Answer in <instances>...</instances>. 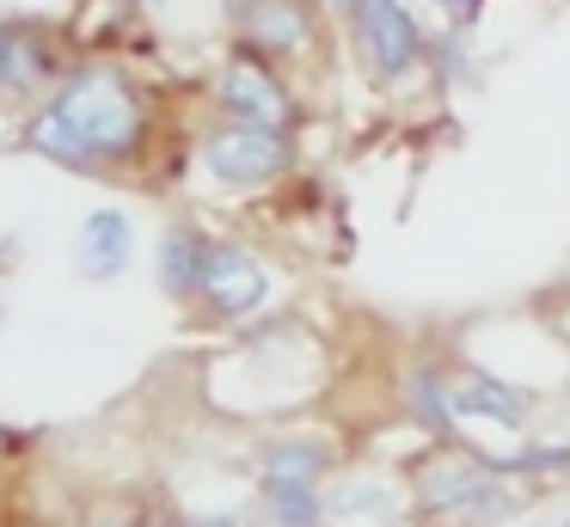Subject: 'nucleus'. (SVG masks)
<instances>
[{"label":"nucleus","mask_w":570,"mask_h":527,"mask_svg":"<svg viewBox=\"0 0 570 527\" xmlns=\"http://www.w3.org/2000/svg\"><path fill=\"white\" fill-rule=\"evenodd\" d=\"M148 92L111 61L62 68L43 92L38 117L26 123V147L50 166L68 172H99L117 159H136L148 147Z\"/></svg>","instance_id":"nucleus-1"},{"label":"nucleus","mask_w":570,"mask_h":527,"mask_svg":"<svg viewBox=\"0 0 570 527\" xmlns=\"http://www.w3.org/2000/svg\"><path fill=\"white\" fill-rule=\"evenodd\" d=\"M344 25H350L362 61H368V74L381 86L411 80V74H417V61H423V49H430V43H423L417 12H411L405 0H350Z\"/></svg>","instance_id":"nucleus-2"},{"label":"nucleus","mask_w":570,"mask_h":527,"mask_svg":"<svg viewBox=\"0 0 570 527\" xmlns=\"http://www.w3.org/2000/svg\"><path fill=\"white\" fill-rule=\"evenodd\" d=\"M203 166L234 191H258L295 166V141H288V129H264V123H222L203 141Z\"/></svg>","instance_id":"nucleus-3"},{"label":"nucleus","mask_w":570,"mask_h":527,"mask_svg":"<svg viewBox=\"0 0 570 527\" xmlns=\"http://www.w3.org/2000/svg\"><path fill=\"white\" fill-rule=\"evenodd\" d=\"M215 105H222L227 123H264V129H288L295 123V98H288L276 61L252 56V49H234L215 74Z\"/></svg>","instance_id":"nucleus-4"},{"label":"nucleus","mask_w":570,"mask_h":527,"mask_svg":"<svg viewBox=\"0 0 570 527\" xmlns=\"http://www.w3.org/2000/svg\"><path fill=\"white\" fill-rule=\"evenodd\" d=\"M62 74V43L38 19H0V98H31L50 92Z\"/></svg>","instance_id":"nucleus-5"},{"label":"nucleus","mask_w":570,"mask_h":527,"mask_svg":"<svg viewBox=\"0 0 570 527\" xmlns=\"http://www.w3.org/2000/svg\"><path fill=\"white\" fill-rule=\"evenodd\" d=\"M197 294L222 319H239V313H258V306H264L271 276H264V264L246 252V245L209 240V245H203V270H197Z\"/></svg>","instance_id":"nucleus-6"},{"label":"nucleus","mask_w":570,"mask_h":527,"mask_svg":"<svg viewBox=\"0 0 570 527\" xmlns=\"http://www.w3.org/2000/svg\"><path fill=\"white\" fill-rule=\"evenodd\" d=\"M503 502V478L479 460H442L430 478H423V509L454 515V521H472V515H491Z\"/></svg>","instance_id":"nucleus-7"},{"label":"nucleus","mask_w":570,"mask_h":527,"mask_svg":"<svg viewBox=\"0 0 570 527\" xmlns=\"http://www.w3.org/2000/svg\"><path fill=\"white\" fill-rule=\"evenodd\" d=\"M442 404L448 417H479V423H503V429H521L528 423V392L503 387L497 374H479V368H466V374H448L442 380Z\"/></svg>","instance_id":"nucleus-8"},{"label":"nucleus","mask_w":570,"mask_h":527,"mask_svg":"<svg viewBox=\"0 0 570 527\" xmlns=\"http://www.w3.org/2000/svg\"><path fill=\"white\" fill-rule=\"evenodd\" d=\"M136 257V227H129L124 208H92L80 221V276L92 282H111L124 276V264Z\"/></svg>","instance_id":"nucleus-9"},{"label":"nucleus","mask_w":570,"mask_h":527,"mask_svg":"<svg viewBox=\"0 0 570 527\" xmlns=\"http://www.w3.org/2000/svg\"><path fill=\"white\" fill-rule=\"evenodd\" d=\"M325 466H332V448L325 441H276V448H264V466L258 472L271 478V485H320Z\"/></svg>","instance_id":"nucleus-10"},{"label":"nucleus","mask_w":570,"mask_h":527,"mask_svg":"<svg viewBox=\"0 0 570 527\" xmlns=\"http://www.w3.org/2000/svg\"><path fill=\"white\" fill-rule=\"evenodd\" d=\"M203 233L197 227H173L160 240V282L166 294H197V270H203Z\"/></svg>","instance_id":"nucleus-11"},{"label":"nucleus","mask_w":570,"mask_h":527,"mask_svg":"<svg viewBox=\"0 0 570 527\" xmlns=\"http://www.w3.org/2000/svg\"><path fill=\"white\" fill-rule=\"evenodd\" d=\"M264 502L283 527H320V490L313 485H271L264 478Z\"/></svg>","instance_id":"nucleus-12"},{"label":"nucleus","mask_w":570,"mask_h":527,"mask_svg":"<svg viewBox=\"0 0 570 527\" xmlns=\"http://www.w3.org/2000/svg\"><path fill=\"white\" fill-rule=\"evenodd\" d=\"M435 7L448 12V25H472V19H479V7H484V0H435Z\"/></svg>","instance_id":"nucleus-13"},{"label":"nucleus","mask_w":570,"mask_h":527,"mask_svg":"<svg viewBox=\"0 0 570 527\" xmlns=\"http://www.w3.org/2000/svg\"><path fill=\"white\" fill-rule=\"evenodd\" d=\"M197 527H239L234 515H215V521H197Z\"/></svg>","instance_id":"nucleus-14"},{"label":"nucleus","mask_w":570,"mask_h":527,"mask_svg":"<svg viewBox=\"0 0 570 527\" xmlns=\"http://www.w3.org/2000/svg\"><path fill=\"white\" fill-rule=\"evenodd\" d=\"M148 7H160V0H148Z\"/></svg>","instance_id":"nucleus-15"}]
</instances>
